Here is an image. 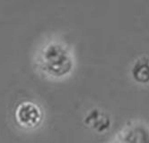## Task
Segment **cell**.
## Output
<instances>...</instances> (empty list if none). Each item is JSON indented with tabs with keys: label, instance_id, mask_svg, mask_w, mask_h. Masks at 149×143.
<instances>
[{
	"label": "cell",
	"instance_id": "6da1fadb",
	"mask_svg": "<svg viewBox=\"0 0 149 143\" xmlns=\"http://www.w3.org/2000/svg\"><path fill=\"white\" fill-rule=\"evenodd\" d=\"M74 64L72 47L58 37L47 39L39 47L35 57L38 71L50 79L66 78L72 73Z\"/></svg>",
	"mask_w": 149,
	"mask_h": 143
},
{
	"label": "cell",
	"instance_id": "7a4b0ae2",
	"mask_svg": "<svg viewBox=\"0 0 149 143\" xmlns=\"http://www.w3.org/2000/svg\"><path fill=\"white\" fill-rule=\"evenodd\" d=\"M15 117L17 124L26 129L38 127L43 121V110L40 106L31 100L19 103L15 109Z\"/></svg>",
	"mask_w": 149,
	"mask_h": 143
},
{
	"label": "cell",
	"instance_id": "3957f363",
	"mask_svg": "<svg viewBox=\"0 0 149 143\" xmlns=\"http://www.w3.org/2000/svg\"><path fill=\"white\" fill-rule=\"evenodd\" d=\"M132 73L134 78L139 82H148L149 81V63L146 59L143 58L137 61L132 69Z\"/></svg>",
	"mask_w": 149,
	"mask_h": 143
}]
</instances>
